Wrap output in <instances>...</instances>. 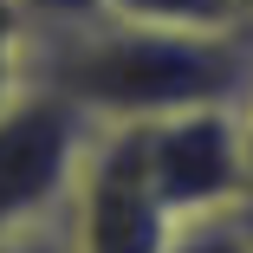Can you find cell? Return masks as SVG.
<instances>
[{"label":"cell","instance_id":"1","mask_svg":"<svg viewBox=\"0 0 253 253\" xmlns=\"http://www.w3.org/2000/svg\"><path fill=\"white\" fill-rule=\"evenodd\" d=\"M253 78V26L124 20L97 7H26V84L59 91L104 124H156L201 104H240Z\"/></svg>","mask_w":253,"mask_h":253},{"label":"cell","instance_id":"2","mask_svg":"<svg viewBox=\"0 0 253 253\" xmlns=\"http://www.w3.org/2000/svg\"><path fill=\"white\" fill-rule=\"evenodd\" d=\"M59 227H65L72 253H169L182 221L163 208L156 182H149L136 124L91 130L78 175H72V195L59 208Z\"/></svg>","mask_w":253,"mask_h":253},{"label":"cell","instance_id":"3","mask_svg":"<svg viewBox=\"0 0 253 253\" xmlns=\"http://www.w3.org/2000/svg\"><path fill=\"white\" fill-rule=\"evenodd\" d=\"M91 130L97 124L45 84H20L0 104V234L59 221Z\"/></svg>","mask_w":253,"mask_h":253},{"label":"cell","instance_id":"4","mask_svg":"<svg viewBox=\"0 0 253 253\" xmlns=\"http://www.w3.org/2000/svg\"><path fill=\"white\" fill-rule=\"evenodd\" d=\"M136 130H143L149 182H156L163 208L175 221L247 208V156H240L234 104L175 111V117H156V124H136Z\"/></svg>","mask_w":253,"mask_h":253},{"label":"cell","instance_id":"5","mask_svg":"<svg viewBox=\"0 0 253 253\" xmlns=\"http://www.w3.org/2000/svg\"><path fill=\"white\" fill-rule=\"evenodd\" d=\"M26 7H97V13H124V20H188V26L234 20L227 0H26Z\"/></svg>","mask_w":253,"mask_h":253},{"label":"cell","instance_id":"6","mask_svg":"<svg viewBox=\"0 0 253 253\" xmlns=\"http://www.w3.org/2000/svg\"><path fill=\"white\" fill-rule=\"evenodd\" d=\"M169 253H253V214L247 208H227V214H201V221H182Z\"/></svg>","mask_w":253,"mask_h":253},{"label":"cell","instance_id":"7","mask_svg":"<svg viewBox=\"0 0 253 253\" xmlns=\"http://www.w3.org/2000/svg\"><path fill=\"white\" fill-rule=\"evenodd\" d=\"M26 84V0H0V104Z\"/></svg>","mask_w":253,"mask_h":253},{"label":"cell","instance_id":"8","mask_svg":"<svg viewBox=\"0 0 253 253\" xmlns=\"http://www.w3.org/2000/svg\"><path fill=\"white\" fill-rule=\"evenodd\" d=\"M0 253H72V240H65L59 221H39V227H20V234H0Z\"/></svg>","mask_w":253,"mask_h":253},{"label":"cell","instance_id":"9","mask_svg":"<svg viewBox=\"0 0 253 253\" xmlns=\"http://www.w3.org/2000/svg\"><path fill=\"white\" fill-rule=\"evenodd\" d=\"M234 124H240V156H247V201H253V78H247L240 104H234Z\"/></svg>","mask_w":253,"mask_h":253},{"label":"cell","instance_id":"10","mask_svg":"<svg viewBox=\"0 0 253 253\" xmlns=\"http://www.w3.org/2000/svg\"><path fill=\"white\" fill-rule=\"evenodd\" d=\"M247 214H253V201H247Z\"/></svg>","mask_w":253,"mask_h":253}]
</instances>
